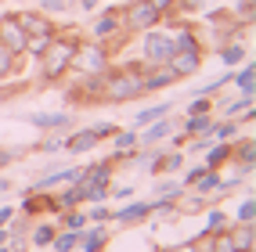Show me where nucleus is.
<instances>
[{
  "instance_id": "nucleus-38",
  "label": "nucleus",
  "mask_w": 256,
  "mask_h": 252,
  "mask_svg": "<svg viewBox=\"0 0 256 252\" xmlns=\"http://www.w3.org/2000/svg\"><path fill=\"white\" fill-rule=\"evenodd\" d=\"M26 151H29V148H0V170H4V166H11V162H18Z\"/></svg>"
},
{
  "instance_id": "nucleus-33",
  "label": "nucleus",
  "mask_w": 256,
  "mask_h": 252,
  "mask_svg": "<svg viewBox=\"0 0 256 252\" xmlns=\"http://www.w3.org/2000/svg\"><path fill=\"white\" fill-rule=\"evenodd\" d=\"M252 216H256V198H252V195H246V198H242V206H238V213H234V220H231V224H252Z\"/></svg>"
},
{
  "instance_id": "nucleus-40",
  "label": "nucleus",
  "mask_w": 256,
  "mask_h": 252,
  "mask_svg": "<svg viewBox=\"0 0 256 252\" xmlns=\"http://www.w3.org/2000/svg\"><path fill=\"white\" fill-rule=\"evenodd\" d=\"M159 11H162V18H170V14H177V7H180V0H152Z\"/></svg>"
},
{
  "instance_id": "nucleus-5",
  "label": "nucleus",
  "mask_w": 256,
  "mask_h": 252,
  "mask_svg": "<svg viewBox=\"0 0 256 252\" xmlns=\"http://www.w3.org/2000/svg\"><path fill=\"white\" fill-rule=\"evenodd\" d=\"M108 69V47L98 43V40H80L76 54H72V72H105Z\"/></svg>"
},
{
  "instance_id": "nucleus-15",
  "label": "nucleus",
  "mask_w": 256,
  "mask_h": 252,
  "mask_svg": "<svg viewBox=\"0 0 256 252\" xmlns=\"http://www.w3.org/2000/svg\"><path fill=\"white\" fill-rule=\"evenodd\" d=\"M148 216H152V202H130V198H126V206H123V209H112L108 220L119 224V227H130V224L148 220Z\"/></svg>"
},
{
  "instance_id": "nucleus-13",
  "label": "nucleus",
  "mask_w": 256,
  "mask_h": 252,
  "mask_svg": "<svg viewBox=\"0 0 256 252\" xmlns=\"http://www.w3.org/2000/svg\"><path fill=\"white\" fill-rule=\"evenodd\" d=\"M112 173H116V162L112 159H98V162H90V166H83V173H80V188L83 184H90V188H108L112 184Z\"/></svg>"
},
{
  "instance_id": "nucleus-10",
  "label": "nucleus",
  "mask_w": 256,
  "mask_h": 252,
  "mask_svg": "<svg viewBox=\"0 0 256 252\" xmlns=\"http://www.w3.org/2000/svg\"><path fill=\"white\" fill-rule=\"evenodd\" d=\"M177 119H170V115H162V119H156V123H148V126H141L138 130V144L141 148H156L159 141H166V137H174L177 133Z\"/></svg>"
},
{
  "instance_id": "nucleus-21",
  "label": "nucleus",
  "mask_w": 256,
  "mask_h": 252,
  "mask_svg": "<svg viewBox=\"0 0 256 252\" xmlns=\"http://www.w3.org/2000/svg\"><path fill=\"white\" fill-rule=\"evenodd\" d=\"M220 184H224V177H220V170H206L195 184H192V191L195 195H202V198H213L216 191H220Z\"/></svg>"
},
{
  "instance_id": "nucleus-29",
  "label": "nucleus",
  "mask_w": 256,
  "mask_h": 252,
  "mask_svg": "<svg viewBox=\"0 0 256 252\" xmlns=\"http://www.w3.org/2000/svg\"><path fill=\"white\" fill-rule=\"evenodd\" d=\"M76 206H83V195H80L76 184H65V188L58 191V209L65 213V209H76Z\"/></svg>"
},
{
  "instance_id": "nucleus-34",
  "label": "nucleus",
  "mask_w": 256,
  "mask_h": 252,
  "mask_svg": "<svg viewBox=\"0 0 256 252\" xmlns=\"http://www.w3.org/2000/svg\"><path fill=\"white\" fill-rule=\"evenodd\" d=\"M202 112H213V97H202V94H195V97L184 105V115H202Z\"/></svg>"
},
{
  "instance_id": "nucleus-24",
  "label": "nucleus",
  "mask_w": 256,
  "mask_h": 252,
  "mask_svg": "<svg viewBox=\"0 0 256 252\" xmlns=\"http://www.w3.org/2000/svg\"><path fill=\"white\" fill-rule=\"evenodd\" d=\"M170 112H174V101L152 105V108H144V112H138V115H134V130H141V126H148V123H156V119H162V115H170Z\"/></svg>"
},
{
  "instance_id": "nucleus-1",
  "label": "nucleus",
  "mask_w": 256,
  "mask_h": 252,
  "mask_svg": "<svg viewBox=\"0 0 256 252\" xmlns=\"http://www.w3.org/2000/svg\"><path fill=\"white\" fill-rule=\"evenodd\" d=\"M144 61H130L123 69H105L101 76V101L108 105H123V101L144 97Z\"/></svg>"
},
{
  "instance_id": "nucleus-27",
  "label": "nucleus",
  "mask_w": 256,
  "mask_h": 252,
  "mask_svg": "<svg viewBox=\"0 0 256 252\" xmlns=\"http://www.w3.org/2000/svg\"><path fill=\"white\" fill-rule=\"evenodd\" d=\"M170 40H174V50H206L195 40V29H188V25H180L177 32H170Z\"/></svg>"
},
{
  "instance_id": "nucleus-41",
  "label": "nucleus",
  "mask_w": 256,
  "mask_h": 252,
  "mask_svg": "<svg viewBox=\"0 0 256 252\" xmlns=\"http://www.w3.org/2000/svg\"><path fill=\"white\" fill-rule=\"evenodd\" d=\"M202 173H206V166H192V170H188V173L180 177V188H192V184H195Z\"/></svg>"
},
{
  "instance_id": "nucleus-31",
  "label": "nucleus",
  "mask_w": 256,
  "mask_h": 252,
  "mask_svg": "<svg viewBox=\"0 0 256 252\" xmlns=\"http://www.w3.org/2000/svg\"><path fill=\"white\" fill-rule=\"evenodd\" d=\"M231 227V216L224 209H210V220H206V234H220Z\"/></svg>"
},
{
  "instance_id": "nucleus-28",
  "label": "nucleus",
  "mask_w": 256,
  "mask_h": 252,
  "mask_svg": "<svg viewBox=\"0 0 256 252\" xmlns=\"http://www.w3.org/2000/svg\"><path fill=\"white\" fill-rule=\"evenodd\" d=\"M252 101H256V94H238V97H231L228 105H224V115H231V119H238V115L252 112Z\"/></svg>"
},
{
  "instance_id": "nucleus-20",
  "label": "nucleus",
  "mask_w": 256,
  "mask_h": 252,
  "mask_svg": "<svg viewBox=\"0 0 256 252\" xmlns=\"http://www.w3.org/2000/svg\"><path fill=\"white\" fill-rule=\"evenodd\" d=\"M213 112H202V115H184V137H195V133H210L213 137Z\"/></svg>"
},
{
  "instance_id": "nucleus-11",
  "label": "nucleus",
  "mask_w": 256,
  "mask_h": 252,
  "mask_svg": "<svg viewBox=\"0 0 256 252\" xmlns=\"http://www.w3.org/2000/svg\"><path fill=\"white\" fill-rule=\"evenodd\" d=\"M138 130H123V126H119L116 133H112V162L119 166V162H134V155H138Z\"/></svg>"
},
{
  "instance_id": "nucleus-8",
  "label": "nucleus",
  "mask_w": 256,
  "mask_h": 252,
  "mask_svg": "<svg viewBox=\"0 0 256 252\" xmlns=\"http://www.w3.org/2000/svg\"><path fill=\"white\" fill-rule=\"evenodd\" d=\"M0 43H4L8 50H14V54H22V58H26L29 36H26V29L18 25V18H14V11L0 14Z\"/></svg>"
},
{
  "instance_id": "nucleus-14",
  "label": "nucleus",
  "mask_w": 256,
  "mask_h": 252,
  "mask_svg": "<svg viewBox=\"0 0 256 252\" xmlns=\"http://www.w3.org/2000/svg\"><path fill=\"white\" fill-rule=\"evenodd\" d=\"M202 58H206V50H174L166 65H170L180 79H188V76H195V72L202 69Z\"/></svg>"
},
{
  "instance_id": "nucleus-25",
  "label": "nucleus",
  "mask_w": 256,
  "mask_h": 252,
  "mask_svg": "<svg viewBox=\"0 0 256 252\" xmlns=\"http://www.w3.org/2000/svg\"><path fill=\"white\" fill-rule=\"evenodd\" d=\"M54 234H58V227H54V224H32V227H29V245H36V249H50Z\"/></svg>"
},
{
  "instance_id": "nucleus-2",
  "label": "nucleus",
  "mask_w": 256,
  "mask_h": 252,
  "mask_svg": "<svg viewBox=\"0 0 256 252\" xmlns=\"http://www.w3.org/2000/svg\"><path fill=\"white\" fill-rule=\"evenodd\" d=\"M80 40H83L80 32H69V36H65L62 25H58V36L47 43L44 58L36 61V76H40L44 83H58V79H65V76L72 72V54H76Z\"/></svg>"
},
{
  "instance_id": "nucleus-42",
  "label": "nucleus",
  "mask_w": 256,
  "mask_h": 252,
  "mask_svg": "<svg viewBox=\"0 0 256 252\" xmlns=\"http://www.w3.org/2000/svg\"><path fill=\"white\" fill-rule=\"evenodd\" d=\"M108 198H134V188L130 184H116V188L108 184Z\"/></svg>"
},
{
  "instance_id": "nucleus-36",
  "label": "nucleus",
  "mask_w": 256,
  "mask_h": 252,
  "mask_svg": "<svg viewBox=\"0 0 256 252\" xmlns=\"http://www.w3.org/2000/svg\"><path fill=\"white\" fill-rule=\"evenodd\" d=\"M184 188H180V180H162L156 184V198H180Z\"/></svg>"
},
{
  "instance_id": "nucleus-9",
  "label": "nucleus",
  "mask_w": 256,
  "mask_h": 252,
  "mask_svg": "<svg viewBox=\"0 0 256 252\" xmlns=\"http://www.w3.org/2000/svg\"><path fill=\"white\" fill-rule=\"evenodd\" d=\"M26 123L40 133H69L72 126V112H29Z\"/></svg>"
},
{
  "instance_id": "nucleus-46",
  "label": "nucleus",
  "mask_w": 256,
  "mask_h": 252,
  "mask_svg": "<svg viewBox=\"0 0 256 252\" xmlns=\"http://www.w3.org/2000/svg\"><path fill=\"white\" fill-rule=\"evenodd\" d=\"M11 188H14V184H11V180H8V177H0V195H8V191H11Z\"/></svg>"
},
{
  "instance_id": "nucleus-23",
  "label": "nucleus",
  "mask_w": 256,
  "mask_h": 252,
  "mask_svg": "<svg viewBox=\"0 0 256 252\" xmlns=\"http://www.w3.org/2000/svg\"><path fill=\"white\" fill-rule=\"evenodd\" d=\"M224 162H231V141H213L202 166H206V170H220Z\"/></svg>"
},
{
  "instance_id": "nucleus-3",
  "label": "nucleus",
  "mask_w": 256,
  "mask_h": 252,
  "mask_svg": "<svg viewBox=\"0 0 256 252\" xmlns=\"http://www.w3.org/2000/svg\"><path fill=\"white\" fill-rule=\"evenodd\" d=\"M119 14H123L126 32H148V29H156L162 22V11L152 4V0H130L126 7H119Z\"/></svg>"
},
{
  "instance_id": "nucleus-4",
  "label": "nucleus",
  "mask_w": 256,
  "mask_h": 252,
  "mask_svg": "<svg viewBox=\"0 0 256 252\" xmlns=\"http://www.w3.org/2000/svg\"><path fill=\"white\" fill-rule=\"evenodd\" d=\"M90 40H98V43H112V40H130L126 36V29H123V14H119V7H101L98 14H94V22H90V32H87Z\"/></svg>"
},
{
  "instance_id": "nucleus-39",
  "label": "nucleus",
  "mask_w": 256,
  "mask_h": 252,
  "mask_svg": "<svg viewBox=\"0 0 256 252\" xmlns=\"http://www.w3.org/2000/svg\"><path fill=\"white\" fill-rule=\"evenodd\" d=\"M108 213H112V209H105V202H98L94 209H87V220H94V224H105V220H108Z\"/></svg>"
},
{
  "instance_id": "nucleus-17",
  "label": "nucleus",
  "mask_w": 256,
  "mask_h": 252,
  "mask_svg": "<svg viewBox=\"0 0 256 252\" xmlns=\"http://www.w3.org/2000/svg\"><path fill=\"white\" fill-rule=\"evenodd\" d=\"M231 83H234L238 94H256V65H252V58H246L242 65L231 69Z\"/></svg>"
},
{
  "instance_id": "nucleus-37",
  "label": "nucleus",
  "mask_w": 256,
  "mask_h": 252,
  "mask_svg": "<svg viewBox=\"0 0 256 252\" xmlns=\"http://www.w3.org/2000/svg\"><path fill=\"white\" fill-rule=\"evenodd\" d=\"M72 4L69 0H36V11H44V14H65Z\"/></svg>"
},
{
  "instance_id": "nucleus-7",
  "label": "nucleus",
  "mask_w": 256,
  "mask_h": 252,
  "mask_svg": "<svg viewBox=\"0 0 256 252\" xmlns=\"http://www.w3.org/2000/svg\"><path fill=\"white\" fill-rule=\"evenodd\" d=\"M14 18H18V25L26 29V36H58V22L50 18V14L29 7V11H14Z\"/></svg>"
},
{
  "instance_id": "nucleus-6",
  "label": "nucleus",
  "mask_w": 256,
  "mask_h": 252,
  "mask_svg": "<svg viewBox=\"0 0 256 252\" xmlns=\"http://www.w3.org/2000/svg\"><path fill=\"white\" fill-rule=\"evenodd\" d=\"M141 54H144V65H166L170 54H174V40H170V32L148 29L141 36Z\"/></svg>"
},
{
  "instance_id": "nucleus-44",
  "label": "nucleus",
  "mask_w": 256,
  "mask_h": 252,
  "mask_svg": "<svg viewBox=\"0 0 256 252\" xmlns=\"http://www.w3.org/2000/svg\"><path fill=\"white\" fill-rule=\"evenodd\" d=\"M162 252H202V249H198V242L192 238V242H184V245H174V249H162Z\"/></svg>"
},
{
  "instance_id": "nucleus-43",
  "label": "nucleus",
  "mask_w": 256,
  "mask_h": 252,
  "mask_svg": "<svg viewBox=\"0 0 256 252\" xmlns=\"http://www.w3.org/2000/svg\"><path fill=\"white\" fill-rule=\"evenodd\" d=\"M94 130H98V137H101V141H108V137H112V133L119 130V123H98Z\"/></svg>"
},
{
  "instance_id": "nucleus-47",
  "label": "nucleus",
  "mask_w": 256,
  "mask_h": 252,
  "mask_svg": "<svg viewBox=\"0 0 256 252\" xmlns=\"http://www.w3.org/2000/svg\"><path fill=\"white\" fill-rule=\"evenodd\" d=\"M0 252H14V249H11V245H8V242H0Z\"/></svg>"
},
{
  "instance_id": "nucleus-32",
  "label": "nucleus",
  "mask_w": 256,
  "mask_h": 252,
  "mask_svg": "<svg viewBox=\"0 0 256 252\" xmlns=\"http://www.w3.org/2000/svg\"><path fill=\"white\" fill-rule=\"evenodd\" d=\"M90 220H87V213H80V209H65L62 213V227L65 231H83Z\"/></svg>"
},
{
  "instance_id": "nucleus-19",
  "label": "nucleus",
  "mask_w": 256,
  "mask_h": 252,
  "mask_svg": "<svg viewBox=\"0 0 256 252\" xmlns=\"http://www.w3.org/2000/svg\"><path fill=\"white\" fill-rule=\"evenodd\" d=\"M228 234H231V245L238 252H256V231H252V224H231Z\"/></svg>"
},
{
  "instance_id": "nucleus-18",
  "label": "nucleus",
  "mask_w": 256,
  "mask_h": 252,
  "mask_svg": "<svg viewBox=\"0 0 256 252\" xmlns=\"http://www.w3.org/2000/svg\"><path fill=\"white\" fill-rule=\"evenodd\" d=\"M80 245H83V252H101V249L108 245V231H105V224L83 227V231H80Z\"/></svg>"
},
{
  "instance_id": "nucleus-45",
  "label": "nucleus",
  "mask_w": 256,
  "mask_h": 252,
  "mask_svg": "<svg viewBox=\"0 0 256 252\" xmlns=\"http://www.w3.org/2000/svg\"><path fill=\"white\" fill-rule=\"evenodd\" d=\"M80 7H83V11H90V14H94V11L101 7V0H80Z\"/></svg>"
},
{
  "instance_id": "nucleus-30",
  "label": "nucleus",
  "mask_w": 256,
  "mask_h": 252,
  "mask_svg": "<svg viewBox=\"0 0 256 252\" xmlns=\"http://www.w3.org/2000/svg\"><path fill=\"white\" fill-rule=\"evenodd\" d=\"M76 245H80V231H65V227L54 234V242H50V249H54V252H72Z\"/></svg>"
},
{
  "instance_id": "nucleus-35",
  "label": "nucleus",
  "mask_w": 256,
  "mask_h": 252,
  "mask_svg": "<svg viewBox=\"0 0 256 252\" xmlns=\"http://www.w3.org/2000/svg\"><path fill=\"white\" fill-rule=\"evenodd\" d=\"M62 137H65V133H47V137L36 141L29 151H47V155H54V151H62Z\"/></svg>"
},
{
  "instance_id": "nucleus-12",
  "label": "nucleus",
  "mask_w": 256,
  "mask_h": 252,
  "mask_svg": "<svg viewBox=\"0 0 256 252\" xmlns=\"http://www.w3.org/2000/svg\"><path fill=\"white\" fill-rule=\"evenodd\" d=\"M98 144H101V137H98V130H94V126L72 130V133H65V137H62V151H69V155H83V151H94Z\"/></svg>"
},
{
  "instance_id": "nucleus-26",
  "label": "nucleus",
  "mask_w": 256,
  "mask_h": 252,
  "mask_svg": "<svg viewBox=\"0 0 256 252\" xmlns=\"http://www.w3.org/2000/svg\"><path fill=\"white\" fill-rule=\"evenodd\" d=\"M22 54H14V50H8L4 43H0V79H11V76H18L22 72Z\"/></svg>"
},
{
  "instance_id": "nucleus-22",
  "label": "nucleus",
  "mask_w": 256,
  "mask_h": 252,
  "mask_svg": "<svg viewBox=\"0 0 256 252\" xmlns=\"http://www.w3.org/2000/svg\"><path fill=\"white\" fill-rule=\"evenodd\" d=\"M216 54H220V61H224L228 69H234V65H242V61L249 58V50H246V43H242V40H231V43H220Z\"/></svg>"
},
{
  "instance_id": "nucleus-16",
  "label": "nucleus",
  "mask_w": 256,
  "mask_h": 252,
  "mask_svg": "<svg viewBox=\"0 0 256 252\" xmlns=\"http://www.w3.org/2000/svg\"><path fill=\"white\" fill-rule=\"evenodd\" d=\"M174 83H180V76L170 65H148L144 69V94H159L166 87H174Z\"/></svg>"
}]
</instances>
